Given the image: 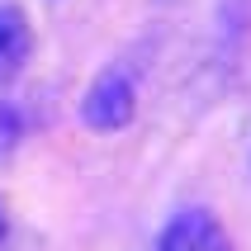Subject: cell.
Wrapping results in <instances>:
<instances>
[{
    "label": "cell",
    "mask_w": 251,
    "mask_h": 251,
    "mask_svg": "<svg viewBox=\"0 0 251 251\" xmlns=\"http://www.w3.org/2000/svg\"><path fill=\"white\" fill-rule=\"evenodd\" d=\"M133 114H138V85H133V76H128L124 67H104L95 81L85 85V95H81L85 128L119 133V128L133 124Z\"/></svg>",
    "instance_id": "obj_1"
},
{
    "label": "cell",
    "mask_w": 251,
    "mask_h": 251,
    "mask_svg": "<svg viewBox=\"0 0 251 251\" xmlns=\"http://www.w3.org/2000/svg\"><path fill=\"white\" fill-rule=\"evenodd\" d=\"M28 52H33L28 14L19 10V5H0V85L14 81V76L28 67Z\"/></svg>",
    "instance_id": "obj_3"
},
{
    "label": "cell",
    "mask_w": 251,
    "mask_h": 251,
    "mask_svg": "<svg viewBox=\"0 0 251 251\" xmlns=\"http://www.w3.org/2000/svg\"><path fill=\"white\" fill-rule=\"evenodd\" d=\"M19 138H24V119H19L14 104L0 100V156H10L14 147H19Z\"/></svg>",
    "instance_id": "obj_4"
},
{
    "label": "cell",
    "mask_w": 251,
    "mask_h": 251,
    "mask_svg": "<svg viewBox=\"0 0 251 251\" xmlns=\"http://www.w3.org/2000/svg\"><path fill=\"white\" fill-rule=\"evenodd\" d=\"M156 251H232V242L209 209H180L161 227Z\"/></svg>",
    "instance_id": "obj_2"
},
{
    "label": "cell",
    "mask_w": 251,
    "mask_h": 251,
    "mask_svg": "<svg viewBox=\"0 0 251 251\" xmlns=\"http://www.w3.org/2000/svg\"><path fill=\"white\" fill-rule=\"evenodd\" d=\"M0 242H5V204H0Z\"/></svg>",
    "instance_id": "obj_5"
}]
</instances>
